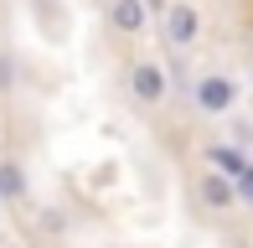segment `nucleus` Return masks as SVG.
Segmentation results:
<instances>
[{
  "label": "nucleus",
  "instance_id": "f257e3e1",
  "mask_svg": "<svg viewBox=\"0 0 253 248\" xmlns=\"http://www.w3.org/2000/svg\"><path fill=\"white\" fill-rule=\"evenodd\" d=\"M160 41L176 52H191L202 41V10L197 0H170V5H160Z\"/></svg>",
  "mask_w": 253,
  "mask_h": 248
},
{
  "label": "nucleus",
  "instance_id": "f03ea898",
  "mask_svg": "<svg viewBox=\"0 0 253 248\" xmlns=\"http://www.w3.org/2000/svg\"><path fill=\"white\" fill-rule=\"evenodd\" d=\"M238 93H243V83H238L233 73H202L197 83H191V104H197V114H207V119L233 114Z\"/></svg>",
  "mask_w": 253,
  "mask_h": 248
},
{
  "label": "nucleus",
  "instance_id": "7ed1b4c3",
  "mask_svg": "<svg viewBox=\"0 0 253 248\" xmlns=\"http://www.w3.org/2000/svg\"><path fill=\"white\" fill-rule=\"evenodd\" d=\"M124 88H129L134 104L160 109V104L170 98V73H166L155 57H140V62H129V73H124Z\"/></svg>",
  "mask_w": 253,
  "mask_h": 248
},
{
  "label": "nucleus",
  "instance_id": "20e7f679",
  "mask_svg": "<svg viewBox=\"0 0 253 248\" xmlns=\"http://www.w3.org/2000/svg\"><path fill=\"white\" fill-rule=\"evenodd\" d=\"M191 197H197V207H202V212H212V217H222V212H238L233 176H222V171H202L197 181H191Z\"/></svg>",
  "mask_w": 253,
  "mask_h": 248
},
{
  "label": "nucleus",
  "instance_id": "39448f33",
  "mask_svg": "<svg viewBox=\"0 0 253 248\" xmlns=\"http://www.w3.org/2000/svg\"><path fill=\"white\" fill-rule=\"evenodd\" d=\"M109 31L114 37H140L145 26H150V5L145 0H109Z\"/></svg>",
  "mask_w": 253,
  "mask_h": 248
},
{
  "label": "nucleus",
  "instance_id": "423d86ee",
  "mask_svg": "<svg viewBox=\"0 0 253 248\" xmlns=\"http://www.w3.org/2000/svg\"><path fill=\"white\" fill-rule=\"evenodd\" d=\"M31 197V181H26V165L16 161V155H5L0 161V202L5 207H21V202Z\"/></svg>",
  "mask_w": 253,
  "mask_h": 248
},
{
  "label": "nucleus",
  "instance_id": "0eeeda50",
  "mask_svg": "<svg viewBox=\"0 0 253 248\" xmlns=\"http://www.w3.org/2000/svg\"><path fill=\"white\" fill-rule=\"evenodd\" d=\"M202 161H207V171H222V176L248 171V150H238L233 140H217V145H207V150H202Z\"/></svg>",
  "mask_w": 253,
  "mask_h": 248
},
{
  "label": "nucleus",
  "instance_id": "6e6552de",
  "mask_svg": "<svg viewBox=\"0 0 253 248\" xmlns=\"http://www.w3.org/2000/svg\"><path fill=\"white\" fill-rule=\"evenodd\" d=\"M16 78H21L16 57H10V52H0V93H10V88H16Z\"/></svg>",
  "mask_w": 253,
  "mask_h": 248
},
{
  "label": "nucleus",
  "instance_id": "1a4fd4ad",
  "mask_svg": "<svg viewBox=\"0 0 253 248\" xmlns=\"http://www.w3.org/2000/svg\"><path fill=\"white\" fill-rule=\"evenodd\" d=\"M42 228H47V233H62V228H67V217H62L57 207H47V212H42Z\"/></svg>",
  "mask_w": 253,
  "mask_h": 248
},
{
  "label": "nucleus",
  "instance_id": "9d476101",
  "mask_svg": "<svg viewBox=\"0 0 253 248\" xmlns=\"http://www.w3.org/2000/svg\"><path fill=\"white\" fill-rule=\"evenodd\" d=\"M233 145H238V150H248V124H243V119H233Z\"/></svg>",
  "mask_w": 253,
  "mask_h": 248
},
{
  "label": "nucleus",
  "instance_id": "9b49d317",
  "mask_svg": "<svg viewBox=\"0 0 253 248\" xmlns=\"http://www.w3.org/2000/svg\"><path fill=\"white\" fill-rule=\"evenodd\" d=\"M0 217H5V202H0Z\"/></svg>",
  "mask_w": 253,
  "mask_h": 248
}]
</instances>
